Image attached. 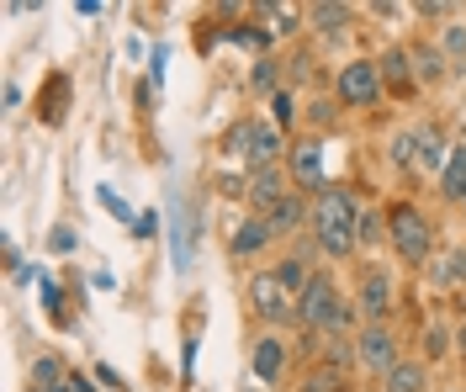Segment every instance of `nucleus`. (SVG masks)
Masks as SVG:
<instances>
[{
  "label": "nucleus",
  "instance_id": "7",
  "mask_svg": "<svg viewBox=\"0 0 466 392\" xmlns=\"http://www.w3.org/2000/svg\"><path fill=\"white\" fill-rule=\"evenodd\" d=\"M249 307L260 313L265 324H276V329H287V324H297V297H291L287 286L276 281V271H270V266L249 276Z\"/></svg>",
  "mask_w": 466,
  "mask_h": 392
},
{
  "label": "nucleus",
  "instance_id": "8",
  "mask_svg": "<svg viewBox=\"0 0 466 392\" xmlns=\"http://www.w3.org/2000/svg\"><path fill=\"white\" fill-rule=\"evenodd\" d=\"M355 313L366 324H381L392 313V276L381 271V266H366L360 271V281H355Z\"/></svg>",
  "mask_w": 466,
  "mask_h": 392
},
{
  "label": "nucleus",
  "instance_id": "26",
  "mask_svg": "<svg viewBox=\"0 0 466 392\" xmlns=\"http://www.w3.org/2000/svg\"><path fill=\"white\" fill-rule=\"evenodd\" d=\"M435 281H440V286H466V249H451V255L440 260Z\"/></svg>",
  "mask_w": 466,
  "mask_h": 392
},
{
  "label": "nucleus",
  "instance_id": "11",
  "mask_svg": "<svg viewBox=\"0 0 466 392\" xmlns=\"http://www.w3.org/2000/svg\"><path fill=\"white\" fill-rule=\"evenodd\" d=\"M291 350L281 334H255V345H249V371L260 377V382H281V371H287Z\"/></svg>",
  "mask_w": 466,
  "mask_h": 392
},
{
  "label": "nucleus",
  "instance_id": "14",
  "mask_svg": "<svg viewBox=\"0 0 466 392\" xmlns=\"http://www.w3.org/2000/svg\"><path fill=\"white\" fill-rule=\"evenodd\" d=\"M276 244V234L265 228V217L255 212V217H244L238 228H233V239H228V249H233V260H255V255H265Z\"/></svg>",
  "mask_w": 466,
  "mask_h": 392
},
{
  "label": "nucleus",
  "instance_id": "28",
  "mask_svg": "<svg viewBox=\"0 0 466 392\" xmlns=\"http://www.w3.org/2000/svg\"><path fill=\"white\" fill-rule=\"evenodd\" d=\"M58 382H64L58 356H37V361H32V387H58Z\"/></svg>",
  "mask_w": 466,
  "mask_h": 392
},
{
  "label": "nucleus",
  "instance_id": "2",
  "mask_svg": "<svg viewBox=\"0 0 466 392\" xmlns=\"http://www.w3.org/2000/svg\"><path fill=\"white\" fill-rule=\"evenodd\" d=\"M355 302H345V292L334 286V276L329 271H313V281H308V292L297 297V324L302 329H313V334H350L355 329Z\"/></svg>",
  "mask_w": 466,
  "mask_h": 392
},
{
  "label": "nucleus",
  "instance_id": "38",
  "mask_svg": "<svg viewBox=\"0 0 466 392\" xmlns=\"http://www.w3.org/2000/svg\"><path fill=\"white\" fill-rule=\"evenodd\" d=\"M133 234H138V239H154V212H144V217L133 223Z\"/></svg>",
  "mask_w": 466,
  "mask_h": 392
},
{
  "label": "nucleus",
  "instance_id": "21",
  "mask_svg": "<svg viewBox=\"0 0 466 392\" xmlns=\"http://www.w3.org/2000/svg\"><path fill=\"white\" fill-rule=\"evenodd\" d=\"M270 122H276V127H297V122H302V101H297V91H276L270 95Z\"/></svg>",
  "mask_w": 466,
  "mask_h": 392
},
{
  "label": "nucleus",
  "instance_id": "4",
  "mask_svg": "<svg viewBox=\"0 0 466 392\" xmlns=\"http://www.w3.org/2000/svg\"><path fill=\"white\" fill-rule=\"evenodd\" d=\"M223 149L233 154H244V165L249 170H265V165H287V144H281V127L276 122H255V117H244V122H233V133L223 138Z\"/></svg>",
  "mask_w": 466,
  "mask_h": 392
},
{
  "label": "nucleus",
  "instance_id": "12",
  "mask_svg": "<svg viewBox=\"0 0 466 392\" xmlns=\"http://www.w3.org/2000/svg\"><path fill=\"white\" fill-rule=\"evenodd\" d=\"M308 217H313V202H308L302 191H287L276 207L265 212V228H270L276 239H291L297 228H308Z\"/></svg>",
  "mask_w": 466,
  "mask_h": 392
},
{
  "label": "nucleus",
  "instance_id": "13",
  "mask_svg": "<svg viewBox=\"0 0 466 392\" xmlns=\"http://www.w3.org/2000/svg\"><path fill=\"white\" fill-rule=\"evenodd\" d=\"M377 64H381V85H387V91H398V95L419 91V69H413V54H408V48H387Z\"/></svg>",
  "mask_w": 466,
  "mask_h": 392
},
{
  "label": "nucleus",
  "instance_id": "15",
  "mask_svg": "<svg viewBox=\"0 0 466 392\" xmlns=\"http://www.w3.org/2000/svg\"><path fill=\"white\" fill-rule=\"evenodd\" d=\"M430 387V371H424V361L413 356V361H398L392 371H387V382H381V392H424Z\"/></svg>",
  "mask_w": 466,
  "mask_h": 392
},
{
  "label": "nucleus",
  "instance_id": "39",
  "mask_svg": "<svg viewBox=\"0 0 466 392\" xmlns=\"http://www.w3.org/2000/svg\"><path fill=\"white\" fill-rule=\"evenodd\" d=\"M456 350L466 356V313H461V324H456Z\"/></svg>",
  "mask_w": 466,
  "mask_h": 392
},
{
  "label": "nucleus",
  "instance_id": "35",
  "mask_svg": "<svg viewBox=\"0 0 466 392\" xmlns=\"http://www.w3.org/2000/svg\"><path fill=\"white\" fill-rule=\"evenodd\" d=\"M58 249V255H69V249H75V234H69V228H54V239H48Z\"/></svg>",
  "mask_w": 466,
  "mask_h": 392
},
{
  "label": "nucleus",
  "instance_id": "33",
  "mask_svg": "<svg viewBox=\"0 0 466 392\" xmlns=\"http://www.w3.org/2000/svg\"><path fill=\"white\" fill-rule=\"evenodd\" d=\"M37 286H43V302H48V313H54V318H58V307H64V297H58V286H54V276L43 271V281H37Z\"/></svg>",
  "mask_w": 466,
  "mask_h": 392
},
{
  "label": "nucleus",
  "instance_id": "6",
  "mask_svg": "<svg viewBox=\"0 0 466 392\" xmlns=\"http://www.w3.org/2000/svg\"><path fill=\"white\" fill-rule=\"evenodd\" d=\"M403 361V350H398V334L387 329V324H360L355 329V366L360 371H371L387 382V371Z\"/></svg>",
  "mask_w": 466,
  "mask_h": 392
},
{
  "label": "nucleus",
  "instance_id": "20",
  "mask_svg": "<svg viewBox=\"0 0 466 392\" xmlns=\"http://www.w3.org/2000/svg\"><path fill=\"white\" fill-rule=\"evenodd\" d=\"M355 244H360V249H377V244H387V212L360 207V223H355Z\"/></svg>",
  "mask_w": 466,
  "mask_h": 392
},
{
  "label": "nucleus",
  "instance_id": "16",
  "mask_svg": "<svg viewBox=\"0 0 466 392\" xmlns=\"http://www.w3.org/2000/svg\"><path fill=\"white\" fill-rule=\"evenodd\" d=\"M440 196L445 202H466V138L451 144V165L440 170Z\"/></svg>",
  "mask_w": 466,
  "mask_h": 392
},
{
  "label": "nucleus",
  "instance_id": "9",
  "mask_svg": "<svg viewBox=\"0 0 466 392\" xmlns=\"http://www.w3.org/2000/svg\"><path fill=\"white\" fill-rule=\"evenodd\" d=\"M287 176H291V186H308V191H319V186H329L323 181V144L319 138H297L287 149Z\"/></svg>",
  "mask_w": 466,
  "mask_h": 392
},
{
  "label": "nucleus",
  "instance_id": "23",
  "mask_svg": "<svg viewBox=\"0 0 466 392\" xmlns=\"http://www.w3.org/2000/svg\"><path fill=\"white\" fill-rule=\"evenodd\" d=\"M451 345H456V334L445 329L440 318H424V361H440Z\"/></svg>",
  "mask_w": 466,
  "mask_h": 392
},
{
  "label": "nucleus",
  "instance_id": "10",
  "mask_svg": "<svg viewBox=\"0 0 466 392\" xmlns=\"http://www.w3.org/2000/svg\"><path fill=\"white\" fill-rule=\"evenodd\" d=\"M291 191V176H287V165H265V170H249V186H244V196H249V207L260 212H270L281 196Z\"/></svg>",
  "mask_w": 466,
  "mask_h": 392
},
{
  "label": "nucleus",
  "instance_id": "29",
  "mask_svg": "<svg viewBox=\"0 0 466 392\" xmlns=\"http://www.w3.org/2000/svg\"><path fill=\"white\" fill-rule=\"evenodd\" d=\"M392 165H398V170H419V138H413V133H398V138H392Z\"/></svg>",
  "mask_w": 466,
  "mask_h": 392
},
{
  "label": "nucleus",
  "instance_id": "18",
  "mask_svg": "<svg viewBox=\"0 0 466 392\" xmlns=\"http://www.w3.org/2000/svg\"><path fill=\"white\" fill-rule=\"evenodd\" d=\"M170 239H175V266L186 271L191 266V239H197V212H186L180 202L170 212Z\"/></svg>",
  "mask_w": 466,
  "mask_h": 392
},
{
  "label": "nucleus",
  "instance_id": "5",
  "mask_svg": "<svg viewBox=\"0 0 466 392\" xmlns=\"http://www.w3.org/2000/svg\"><path fill=\"white\" fill-rule=\"evenodd\" d=\"M381 64L377 59H350L339 75H334V101L339 106H377L381 101Z\"/></svg>",
  "mask_w": 466,
  "mask_h": 392
},
{
  "label": "nucleus",
  "instance_id": "27",
  "mask_svg": "<svg viewBox=\"0 0 466 392\" xmlns=\"http://www.w3.org/2000/svg\"><path fill=\"white\" fill-rule=\"evenodd\" d=\"M413 69H419V80H440L451 64H445V54H440V48H413Z\"/></svg>",
  "mask_w": 466,
  "mask_h": 392
},
{
  "label": "nucleus",
  "instance_id": "17",
  "mask_svg": "<svg viewBox=\"0 0 466 392\" xmlns=\"http://www.w3.org/2000/svg\"><path fill=\"white\" fill-rule=\"evenodd\" d=\"M413 138H419V165H424V170H445V165H451V149H445V138H440L435 122H419Z\"/></svg>",
  "mask_w": 466,
  "mask_h": 392
},
{
  "label": "nucleus",
  "instance_id": "36",
  "mask_svg": "<svg viewBox=\"0 0 466 392\" xmlns=\"http://www.w3.org/2000/svg\"><path fill=\"white\" fill-rule=\"evenodd\" d=\"M419 16H451V5H445V0H424V5H419Z\"/></svg>",
  "mask_w": 466,
  "mask_h": 392
},
{
  "label": "nucleus",
  "instance_id": "37",
  "mask_svg": "<svg viewBox=\"0 0 466 392\" xmlns=\"http://www.w3.org/2000/svg\"><path fill=\"white\" fill-rule=\"evenodd\" d=\"M148 64H154V80H165V64H170V54H165V48H154V54H148Z\"/></svg>",
  "mask_w": 466,
  "mask_h": 392
},
{
  "label": "nucleus",
  "instance_id": "3",
  "mask_svg": "<svg viewBox=\"0 0 466 392\" xmlns=\"http://www.w3.org/2000/svg\"><path fill=\"white\" fill-rule=\"evenodd\" d=\"M387 244H392V255L403 260L408 271L430 266V249H435V223H430V212H419L413 202H392V207H387Z\"/></svg>",
  "mask_w": 466,
  "mask_h": 392
},
{
  "label": "nucleus",
  "instance_id": "31",
  "mask_svg": "<svg viewBox=\"0 0 466 392\" xmlns=\"http://www.w3.org/2000/svg\"><path fill=\"white\" fill-rule=\"evenodd\" d=\"M302 117L313 122V127H329V122L339 117V106H334V101H308V112H302Z\"/></svg>",
  "mask_w": 466,
  "mask_h": 392
},
{
  "label": "nucleus",
  "instance_id": "24",
  "mask_svg": "<svg viewBox=\"0 0 466 392\" xmlns=\"http://www.w3.org/2000/svg\"><path fill=\"white\" fill-rule=\"evenodd\" d=\"M302 392H345V371H339V366H329V361H319V366H313V377L302 382Z\"/></svg>",
  "mask_w": 466,
  "mask_h": 392
},
{
  "label": "nucleus",
  "instance_id": "25",
  "mask_svg": "<svg viewBox=\"0 0 466 392\" xmlns=\"http://www.w3.org/2000/svg\"><path fill=\"white\" fill-rule=\"evenodd\" d=\"M308 16H313V27H319L323 37H334V32H345V22H350V5H313Z\"/></svg>",
  "mask_w": 466,
  "mask_h": 392
},
{
  "label": "nucleus",
  "instance_id": "40",
  "mask_svg": "<svg viewBox=\"0 0 466 392\" xmlns=\"http://www.w3.org/2000/svg\"><path fill=\"white\" fill-rule=\"evenodd\" d=\"M32 392H75V382H58V387H32Z\"/></svg>",
  "mask_w": 466,
  "mask_h": 392
},
{
  "label": "nucleus",
  "instance_id": "1",
  "mask_svg": "<svg viewBox=\"0 0 466 392\" xmlns=\"http://www.w3.org/2000/svg\"><path fill=\"white\" fill-rule=\"evenodd\" d=\"M313 217H308V228H313V239H319L323 255H334V260H350L360 244H355V223H360V202L350 196L345 186H319L313 196Z\"/></svg>",
  "mask_w": 466,
  "mask_h": 392
},
{
  "label": "nucleus",
  "instance_id": "34",
  "mask_svg": "<svg viewBox=\"0 0 466 392\" xmlns=\"http://www.w3.org/2000/svg\"><path fill=\"white\" fill-rule=\"evenodd\" d=\"M101 207L112 212V217H122V223H127V217H133V212H127V202H122V196H112V191H106V186H101Z\"/></svg>",
  "mask_w": 466,
  "mask_h": 392
},
{
  "label": "nucleus",
  "instance_id": "19",
  "mask_svg": "<svg viewBox=\"0 0 466 392\" xmlns=\"http://www.w3.org/2000/svg\"><path fill=\"white\" fill-rule=\"evenodd\" d=\"M270 271H276V281L287 286L291 297H302V292H308V281H313V266H308L302 255H281V260H276Z\"/></svg>",
  "mask_w": 466,
  "mask_h": 392
},
{
  "label": "nucleus",
  "instance_id": "32",
  "mask_svg": "<svg viewBox=\"0 0 466 392\" xmlns=\"http://www.w3.org/2000/svg\"><path fill=\"white\" fill-rule=\"evenodd\" d=\"M233 43H244V48H265L270 37H265L260 27H233Z\"/></svg>",
  "mask_w": 466,
  "mask_h": 392
},
{
  "label": "nucleus",
  "instance_id": "30",
  "mask_svg": "<svg viewBox=\"0 0 466 392\" xmlns=\"http://www.w3.org/2000/svg\"><path fill=\"white\" fill-rule=\"evenodd\" d=\"M255 91H265V95L281 91V64H276V59H260V64H255Z\"/></svg>",
  "mask_w": 466,
  "mask_h": 392
},
{
  "label": "nucleus",
  "instance_id": "22",
  "mask_svg": "<svg viewBox=\"0 0 466 392\" xmlns=\"http://www.w3.org/2000/svg\"><path fill=\"white\" fill-rule=\"evenodd\" d=\"M440 54H445V64H451V69H466V22H451V27H445V37H440Z\"/></svg>",
  "mask_w": 466,
  "mask_h": 392
}]
</instances>
